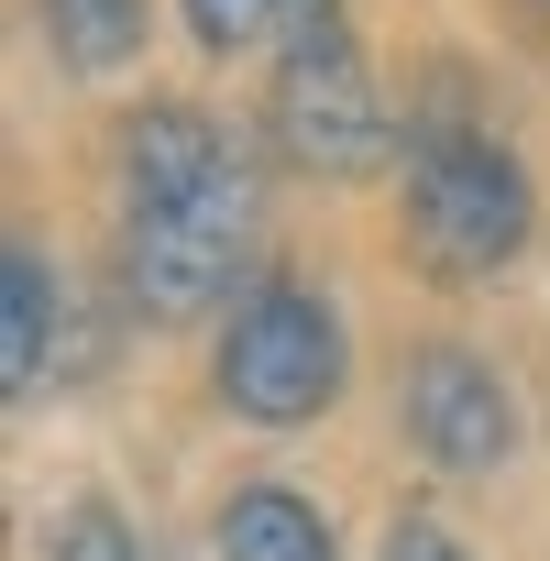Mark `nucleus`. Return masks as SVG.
<instances>
[{
  "label": "nucleus",
  "instance_id": "f257e3e1",
  "mask_svg": "<svg viewBox=\"0 0 550 561\" xmlns=\"http://www.w3.org/2000/svg\"><path fill=\"white\" fill-rule=\"evenodd\" d=\"M122 165V298L144 320H209L253 242V176L231 133L187 100H144L111 144Z\"/></svg>",
  "mask_w": 550,
  "mask_h": 561
},
{
  "label": "nucleus",
  "instance_id": "f03ea898",
  "mask_svg": "<svg viewBox=\"0 0 550 561\" xmlns=\"http://www.w3.org/2000/svg\"><path fill=\"white\" fill-rule=\"evenodd\" d=\"M528 231H539L528 165L462 111V78L440 67L419 122H408V253L440 275V287H473V275L517 264Z\"/></svg>",
  "mask_w": 550,
  "mask_h": 561
},
{
  "label": "nucleus",
  "instance_id": "7ed1b4c3",
  "mask_svg": "<svg viewBox=\"0 0 550 561\" xmlns=\"http://www.w3.org/2000/svg\"><path fill=\"white\" fill-rule=\"evenodd\" d=\"M353 353H342V309L320 287H298V275H264V287H242L220 353H209V386L231 419L253 430H309L331 397H342Z\"/></svg>",
  "mask_w": 550,
  "mask_h": 561
},
{
  "label": "nucleus",
  "instance_id": "20e7f679",
  "mask_svg": "<svg viewBox=\"0 0 550 561\" xmlns=\"http://www.w3.org/2000/svg\"><path fill=\"white\" fill-rule=\"evenodd\" d=\"M264 144H275V165H298V176H364V165H386L397 122H386V89H375V67H364L353 34H320V45H298L287 67H275Z\"/></svg>",
  "mask_w": 550,
  "mask_h": 561
},
{
  "label": "nucleus",
  "instance_id": "39448f33",
  "mask_svg": "<svg viewBox=\"0 0 550 561\" xmlns=\"http://www.w3.org/2000/svg\"><path fill=\"white\" fill-rule=\"evenodd\" d=\"M397 430L440 473H495L517 451V397H506V375L473 342H429L408 364V386H397Z\"/></svg>",
  "mask_w": 550,
  "mask_h": 561
},
{
  "label": "nucleus",
  "instance_id": "423d86ee",
  "mask_svg": "<svg viewBox=\"0 0 550 561\" xmlns=\"http://www.w3.org/2000/svg\"><path fill=\"white\" fill-rule=\"evenodd\" d=\"M209 550H220V561H342L331 517H320L298 484H242V495L209 517Z\"/></svg>",
  "mask_w": 550,
  "mask_h": 561
},
{
  "label": "nucleus",
  "instance_id": "0eeeda50",
  "mask_svg": "<svg viewBox=\"0 0 550 561\" xmlns=\"http://www.w3.org/2000/svg\"><path fill=\"white\" fill-rule=\"evenodd\" d=\"M176 12H187L198 56H275V67L320 34H342V0H176Z\"/></svg>",
  "mask_w": 550,
  "mask_h": 561
},
{
  "label": "nucleus",
  "instance_id": "6e6552de",
  "mask_svg": "<svg viewBox=\"0 0 550 561\" xmlns=\"http://www.w3.org/2000/svg\"><path fill=\"white\" fill-rule=\"evenodd\" d=\"M45 353H56V264L45 242H12V264H0V375H12V397L45 386Z\"/></svg>",
  "mask_w": 550,
  "mask_h": 561
},
{
  "label": "nucleus",
  "instance_id": "1a4fd4ad",
  "mask_svg": "<svg viewBox=\"0 0 550 561\" xmlns=\"http://www.w3.org/2000/svg\"><path fill=\"white\" fill-rule=\"evenodd\" d=\"M34 23H45L56 67H78V78H111L144 56V0H34Z\"/></svg>",
  "mask_w": 550,
  "mask_h": 561
},
{
  "label": "nucleus",
  "instance_id": "9d476101",
  "mask_svg": "<svg viewBox=\"0 0 550 561\" xmlns=\"http://www.w3.org/2000/svg\"><path fill=\"white\" fill-rule=\"evenodd\" d=\"M45 561H144V539H133V517L111 495H67L45 517Z\"/></svg>",
  "mask_w": 550,
  "mask_h": 561
},
{
  "label": "nucleus",
  "instance_id": "9b49d317",
  "mask_svg": "<svg viewBox=\"0 0 550 561\" xmlns=\"http://www.w3.org/2000/svg\"><path fill=\"white\" fill-rule=\"evenodd\" d=\"M386 561H473L440 517H397V539H386Z\"/></svg>",
  "mask_w": 550,
  "mask_h": 561
},
{
  "label": "nucleus",
  "instance_id": "f8f14e48",
  "mask_svg": "<svg viewBox=\"0 0 550 561\" xmlns=\"http://www.w3.org/2000/svg\"><path fill=\"white\" fill-rule=\"evenodd\" d=\"M506 12H517V23H528V34H550V0H506Z\"/></svg>",
  "mask_w": 550,
  "mask_h": 561
}]
</instances>
